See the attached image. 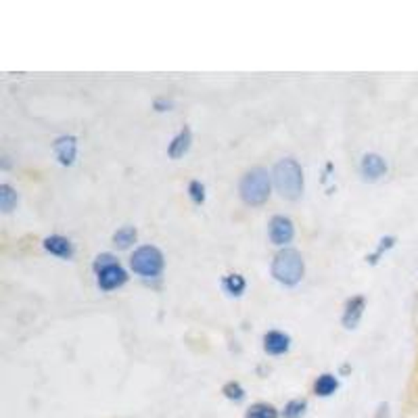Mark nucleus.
<instances>
[{
	"label": "nucleus",
	"instance_id": "f257e3e1",
	"mask_svg": "<svg viewBox=\"0 0 418 418\" xmlns=\"http://www.w3.org/2000/svg\"><path fill=\"white\" fill-rule=\"evenodd\" d=\"M274 184L278 192L287 199H297L303 192V172L295 159L287 157L274 168Z\"/></svg>",
	"mask_w": 418,
	"mask_h": 418
},
{
	"label": "nucleus",
	"instance_id": "f03ea898",
	"mask_svg": "<svg viewBox=\"0 0 418 418\" xmlns=\"http://www.w3.org/2000/svg\"><path fill=\"white\" fill-rule=\"evenodd\" d=\"M272 276L287 287L297 285L299 281L303 278V259L295 249H285L274 257Z\"/></svg>",
	"mask_w": 418,
	"mask_h": 418
},
{
	"label": "nucleus",
	"instance_id": "7ed1b4c3",
	"mask_svg": "<svg viewBox=\"0 0 418 418\" xmlns=\"http://www.w3.org/2000/svg\"><path fill=\"white\" fill-rule=\"evenodd\" d=\"M240 197L247 205H262L270 197V176L264 168L249 170L240 180Z\"/></svg>",
	"mask_w": 418,
	"mask_h": 418
},
{
	"label": "nucleus",
	"instance_id": "20e7f679",
	"mask_svg": "<svg viewBox=\"0 0 418 418\" xmlns=\"http://www.w3.org/2000/svg\"><path fill=\"white\" fill-rule=\"evenodd\" d=\"M161 268H164V255H161L159 249L145 245V247L134 251V255H132V270L136 274H140L145 278H153V276H157L161 272Z\"/></svg>",
	"mask_w": 418,
	"mask_h": 418
},
{
	"label": "nucleus",
	"instance_id": "39448f33",
	"mask_svg": "<svg viewBox=\"0 0 418 418\" xmlns=\"http://www.w3.org/2000/svg\"><path fill=\"white\" fill-rule=\"evenodd\" d=\"M125 272H123V268H121L120 264L116 262V264H111V266H107V268H103V270H99V287L103 289V291H113V289H118L121 287L123 283H125Z\"/></svg>",
	"mask_w": 418,
	"mask_h": 418
},
{
	"label": "nucleus",
	"instance_id": "423d86ee",
	"mask_svg": "<svg viewBox=\"0 0 418 418\" xmlns=\"http://www.w3.org/2000/svg\"><path fill=\"white\" fill-rule=\"evenodd\" d=\"M293 235H295V230H293V224H291L289 218H285V216L272 218V222H270V239H272L274 245H287L289 240L293 239Z\"/></svg>",
	"mask_w": 418,
	"mask_h": 418
},
{
	"label": "nucleus",
	"instance_id": "0eeeda50",
	"mask_svg": "<svg viewBox=\"0 0 418 418\" xmlns=\"http://www.w3.org/2000/svg\"><path fill=\"white\" fill-rule=\"evenodd\" d=\"M359 170H362V174H364L366 178L376 180L387 172V164H385V159H383L381 155L370 153V155H366V157L362 159Z\"/></svg>",
	"mask_w": 418,
	"mask_h": 418
},
{
	"label": "nucleus",
	"instance_id": "6e6552de",
	"mask_svg": "<svg viewBox=\"0 0 418 418\" xmlns=\"http://www.w3.org/2000/svg\"><path fill=\"white\" fill-rule=\"evenodd\" d=\"M264 350L272 356H281L289 350V337L278 331H272L264 337Z\"/></svg>",
	"mask_w": 418,
	"mask_h": 418
},
{
	"label": "nucleus",
	"instance_id": "1a4fd4ad",
	"mask_svg": "<svg viewBox=\"0 0 418 418\" xmlns=\"http://www.w3.org/2000/svg\"><path fill=\"white\" fill-rule=\"evenodd\" d=\"M362 312H364V297H354L348 301L345 314H343V324H345V328H354V326L358 324Z\"/></svg>",
	"mask_w": 418,
	"mask_h": 418
},
{
	"label": "nucleus",
	"instance_id": "9d476101",
	"mask_svg": "<svg viewBox=\"0 0 418 418\" xmlns=\"http://www.w3.org/2000/svg\"><path fill=\"white\" fill-rule=\"evenodd\" d=\"M44 249L51 251V253H55V255H59V257H71V255H73L71 242L67 239H63V237H59V235L49 237V239L44 240Z\"/></svg>",
	"mask_w": 418,
	"mask_h": 418
},
{
	"label": "nucleus",
	"instance_id": "9b49d317",
	"mask_svg": "<svg viewBox=\"0 0 418 418\" xmlns=\"http://www.w3.org/2000/svg\"><path fill=\"white\" fill-rule=\"evenodd\" d=\"M188 145H190V130H188V128H184L178 136L172 140V145H170V149H168L170 157H172V159H178V157H182V155L186 153Z\"/></svg>",
	"mask_w": 418,
	"mask_h": 418
},
{
	"label": "nucleus",
	"instance_id": "f8f14e48",
	"mask_svg": "<svg viewBox=\"0 0 418 418\" xmlns=\"http://www.w3.org/2000/svg\"><path fill=\"white\" fill-rule=\"evenodd\" d=\"M337 387H339V383L333 374H322V376H318V381L314 385V391L320 398H328L337 391Z\"/></svg>",
	"mask_w": 418,
	"mask_h": 418
},
{
	"label": "nucleus",
	"instance_id": "ddd939ff",
	"mask_svg": "<svg viewBox=\"0 0 418 418\" xmlns=\"http://www.w3.org/2000/svg\"><path fill=\"white\" fill-rule=\"evenodd\" d=\"M55 151L59 155L61 164H71L73 157H75V140L69 136V138H59L57 145H55Z\"/></svg>",
	"mask_w": 418,
	"mask_h": 418
},
{
	"label": "nucleus",
	"instance_id": "4468645a",
	"mask_svg": "<svg viewBox=\"0 0 418 418\" xmlns=\"http://www.w3.org/2000/svg\"><path fill=\"white\" fill-rule=\"evenodd\" d=\"M245 418H278V412L270 404H255L247 410Z\"/></svg>",
	"mask_w": 418,
	"mask_h": 418
},
{
	"label": "nucleus",
	"instance_id": "2eb2a0df",
	"mask_svg": "<svg viewBox=\"0 0 418 418\" xmlns=\"http://www.w3.org/2000/svg\"><path fill=\"white\" fill-rule=\"evenodd\" d=\"M113 240H116V245L121 247V249H125V247H130L134 240H136V230L132 228V226H125V228H120L116 235H113Z\"/></svg>",
	"mask_w": 418,
	"mask_h": 418
},
{
	"label": "nucleus",
	"instance_id": "dca6fc26",
	"mask_svg": "<svg viewBox=\"0 0 418 418\" xmlns=\"http://www.w3.org/2000/svg\"><path fill=\"white\" fill-rule=\"evenodd\" d=\"M0 203H2V209L4 211H11L13 205L17 203V192L8 184H2L0 186Z\"/></svg>",
	"mask_w": 418,
	"mask_h": 418
},
{
	"label": "nucleus",
	"instance_id": "f3484780",
	"mask_svg": "<svg viewBox=\"0 0 418 418\" xmlns=\"http://www.w3.org/2000/svg\"><path fill=\"white\" fill-rule=\"evenodd\" d=\"M224 287H226V291H228V293H233V295H240V293L245 291V278L239 276V274H230V276L224 281Z\"/></svg>",
	"mask_w": 418,
	"mask_h": 418
},
{
	"label": "nucleus",
	"instance_id": "a211bd4d",
	"mask_svg": "<svg viewBox=\"0 0 418 418\" xmlns=\"http://www.w3.org/2000/svg\"><path fill=\"white\" fill-rule=\"evenodd\" d=\"M303 412H305V402H303V400H293V402H289V404H287V408H285L283 417L299 418Z\"/></svg>",
	"mask_w": 418,
	"mask_h": 418
},
{
	"label": "nucleus",
	"instance_id": "6ab92c4d",
	"mask_svg": "<svg viewBox=\"0 0 418 418\" xmlns=\"http://www.w3.org/2000/svg\"><path fill=\"white\" fill-rule=\"evenodd\" d=\"M224 395L228 400H242L245 391H242V387H240L239 383H228V385H224Z\"/></svg>",
	"mask_w": 418,
	"mask_h": 418
},
{
	"label": "nucleus",
	"instance_id": "aec40b11",
	"mask_svg": "<svg viewBox=\"0 0 418 418\" xmlns=\"http://www.w3.org/2000/svg\"><path fill=\"white\" fill-rule=\"evenodd\" d=\"M190 197H192L195 203H203V199H205V195H203V184L190 182Z\"/></svg>",
	"mask_w": 418,
	"mask_h": 418
},
{
	"label": "nucleus",
	"instance_id": "412c9836",
	"mask_svg": "<svg viewBox=\"0 0 418 418\" xmlns=\"http://www.w3.org/2000/svg\"><path fill=\"white\" fill-rule=\"evenodd\" d=\"M111 264H116L113 255H109V253L99 255V257H97V262H94V270L99 272V270H103V268H107V266H111Z\"/></svg>",
	"mask_w": 418,
	"mask_h": 418
},
{
	"label": "nucleus",
	"instance_id": "4be33fe9",
	"mask_svg": "<svg viewBox=\"0 0 418 418\" xmlns=\"http://www.w3.org/2000/svg\"><path fill=\"white\" fill-rule=\"evenodd\" d=\"M374 418H389V410H387V406H385V404L379 408V412H376V417Z\"/></svg>",
	"mask_w": 418,
	"mask_h": 418
}]
</instances>
